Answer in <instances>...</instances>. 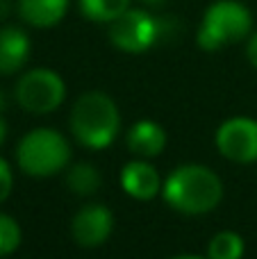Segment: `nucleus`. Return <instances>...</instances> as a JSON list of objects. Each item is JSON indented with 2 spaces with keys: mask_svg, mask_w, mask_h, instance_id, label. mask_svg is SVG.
<instances>
[{
  "mask_svg": "<svg viewBox=\"0 0 257 259\" xmlns=\"http://www.w3.org/2000/svg\"><path fill=\"white\" fill-rule=\"evenodd\" d=\"M162 36V21L141 9H127L109 23V41L118 50L139 55L150 50Z\"/></svg>",
  "mask_w": 257,
  "mask_h": 259,
  "instance_id": "423d86ee",
  "label": "nucleus"
},
{
  "mask_svg": "<svg viewBox=\"0 0 257 259\" xmlns=\"http://www.w3.org/2000/svg\"><path fill=\"white\" fill-rule=\"evenodd\" d=\"M171 259H205V257H198V255H178V257H171Z\"/></svg>",
  "mask_w": 257,
  "mask_h": 259,
  "instance_id": "412c9836",
  "label": "nucleus"
},
{
  "mask_svg": "<svg viewBox=\"0 0 257 259\" xmlns=\"http://www.w3.org/2000/svg\"><path fill=\"white\" fill-rule=\"evenodd\" d=\"M130 0H80V9L89 21L112 23L123 12H127Z\"/></svg>",
  "mask_w": 257,
  "mask_h": 259,
  "instance_id": "2eb2a0df",
  "label": "nucleus"
},
{
  "mask_svg": "<svg viewBox=\"0 0 257 259\" xmlns=\"http://www.w3.org/2000/svg\"><path fill=\"white\" fill-rule=\"evenodd\" d=\"M21 246V225L7 214H0V257L12 255Z\"/></svg>",
  "mask_w": 257,
  "mask_h": 259,
  "instance_id": "dca6fc26",
  "label": "nucleus"
},
{
  "mask_svg": "<svg viewBox=\"0 0 257 259\" xmlns=\"http://www.w3.org/2000/svg\"><path fill=\"white\" fill-rule=\"evenodd\" d=\"M217 148L226 159L237 164L257 161V121L248 116H232L217 130Z\"/></svg>",
  "mask_w": 257,
  "mask_h": 259,
  "instance_id": "0eeeda50",
  "label": "nucleus"
},
{
  "mask_svg": "<svg viewBox=\"0 0 257 259\" xmlns=\"http://www.w3.org/2000/svg\"><path fill=\"white\" fill-rule=\"evenodd\" d=\"M253 27L250 12L237 0H219L209 5L198 30V46L203 50H219L248 36Z\"/></svg>",
  "mask_w": 257,
  "mask_h": 259,
  "instance_id": "20e7f679",
  "label": "nucleus"
},
{
  "mask_svg": "<svg viewBox=\"0 0 257 259\" xmlns=\"http://www.w3.org/2000/svg\"><path fill=\"white\" fill-rule=\"evenodd\" d=\"M16 159L23 173L32 178H50L68 166L71 146L57 130L36 127L21 139L16 148Z\"/></svg>",
  "mask_w": 257,
  "mask_h": 259,
  "instance_id": "7ed1b4c3",
  "label": "nucleus"
},
{
  "mask_svg": "<svg viewBox=\"0 0 257 259\" xmlns=\"http://www.w3.org/2000/svg\"><path fill=\"white\" fill-rule=\"evenodd\" d=\"M148 3H159V0H148Z\"/></svg>",
  "mask_w": 257,
  "mask_h": 259,
  "instance_id": "5701e85b",
  "label": "nucleus"
},
{
  "mask_svg": "<svg viewBox=\"0 0 257 259\" xmlns=\"http://www.w3.org/2000/svg\"><path fill=\"white\" fill-rule=\"evenodd\" d=\"M162 196L180 214H209L223 198V182L207 166L185 164L168 173L162 184Z\"/></svg>",
  "mask_w": 257,
  "mask_h": 259,
  "instance_id": "f257e3e1",
  "label": "nucleus"
},
{
  "mask_svg": "<svg viewBox=\"0 0 257 259\" xmlns=\"http://www.w3.org/2000/svg\"><path fill=\"white\" fill-rule=\"evenodd\" d=\"M3 109H5V94L0 91V114H3Z\"/></svg>",
  "mask_w": 257,
  "mask_h": 259,
  "instance_id": "4be33fe9",
  "label": "nucleus"
},
{
  "mask_svg": "<svg viewBox=\"0 0 257 259\" xmlns=\"http://www.w3.org/2000/svg\"><path fill=\"white\" fill-rule=\"evenodd\" d=\"M246 55H248V62L253 64V66L257 68V32L253 36H250L248 41V48H246Z\"/></svg>",
  "mask_w": 257,
  "mask_h": 259,
  "instance_id": "a211bd4d",
  "label": "nucleus"
},
{
  "mask_svg": "<svg viewBox=\"0 0 257 259\" xmlns=\"http://www.w3.org/2000/svg\"><path fill=\"white\" fill-rule=\"evenodd\" d=\"M121 130L118 107L103 91H87L75 100L71 109V132L82 146L103 150Z\"/></svg>",
  "mask_w": 257,
  "mask_h": 259,
  "instance_id": "f03ea898",
  "label": "nucleus"
},
{
  "mask_svg": "<svg viewBox=\"0 0 257 259\" xmlns=\"http://www.w3.org/2000/svg\"><path fill=\"white\" fill-rule=\"evenodd\" d=\"M71 0H18V14L34 27H53L64 18Z\"/></svg>",
  "mask_w": 257,
  "mask_h": 259,
  "instance_id": "f8f14e48",
  "label": "nucleus"
},
{
  "mask_svg": "<svg viewBox=\"0 0 257 259\" xmlns=\"http://www.w3.org/2000/svg\"><path fill=\"white\" fill-rule=\"evenodd\" d=\"M125 143L132 155L141 157V159H150V157H157L166 148V130L155 121L141 118L127 130Z\"/></svg>",
  "mask_w": 257,
  "mask_h": 259,
  "instance_id": "9d476101",
  "label": "nucleus"
},
{
  "mask_svg": "<svg viewBox=\"0 0 257 259\" xmlns=\"http://www.w3.org/2000/svg\"><path fill=\"white\" fill-rule=\"evenodd\" d=\"M30 59V39L21 27H0V75L21 71Z\"/></svg>",
  "mask_w": 257,
  "mask_h": 259,
  "instance_id": "9b49d317",
  "label": "nucleus"
},
{
  "mask_svg": "<svg viewBox=\"0 0 257 259\" xmlns=\"http://www.w3.org/2000/svg\"><path fill=\"white\" fill-rule=\"evenodd\" d=\"M12 187H14L12 168H9V164L3 159V157H0V205H3V202L9 198V193H12Z\"/></svg>",
  "mask_w": 257,
  "mask_h": 259,
  "instance_id": "f3484780",
  "label": "nucleus"
},
{
  "mask_svg": "<svg viewBox=\"0 0 257 259\" xmlns=\"http://www.w3.org/2000/svg\"><path fill=\"white\" fill-rule=\"evenodd\" d=\"M244 239L232 230L214 234L207 246V259H241L244 257Z\"/></svg>",
  "mask_w": 257,
  "mask_h": 259,
  "instance_id": "4468645a",
  "label": "nucleus"
},
{
  "mask_svg": "<svg viewBox=\"0 0 257 259\" xmlns=\"http://www.w3.org/2000/svg\"><path fill=\"white\" fill-rule=\"evenodd\" d=\"M121 187L135 200H153L162 193V178L153 164L137 157L121 168Z\"/></svg>",
  "mask_w": 257,
  "mask_h": 259,
  "instance_id": "1a4fd4ad",
  "label": "nucleus"
},
{
  "mask_svg": "<svg viewBox=\"0 0 257 259\" xmlns=\"http://www.w3.org/2000/svg\"><path fill=\"white\" fill-rule=\"evenodd\" d=\"M114 214L105 205H84L71 223V234L82 248H98L112 237Z\"/></svg>",
  "mask_w": 257,
  "mask_h": 259,
  "instance_id": "6e6552de",
  "label": "nucleus"
},
{
  "mask_svg": "<svg viewBox=\"0 0 257 259\" xmlns=\"http://www.w3.org/2000/svg\"><path fill=\"white\" fill-rule=\"evenodd\" d=\"M5 137H7V123H5L3 116H0V143L5 141Z\"/></svg>",
  "mask_w": 257,
  "mask_h": 259,
  "instance_id": "aec40b11",
  "label": "nucleus"
},
{
  "mask_svg": "<svg viewBox=\"0 0 257 259\" xmlns=\"http://www.w3.org/2000/svg\"><path fill=\"white\" fill-rule=\"evenodd\" d=\"M66 184L77 196H94L103 184L98 168L91 164H73L66 173Z\"/></svg>",
  "mask_w": 257,
  "mask_h": 259,
  "instance_id": "ddd939ff",
  "label": "nucleus"
},
{
  "mask_svg": "<svg viewBox=\"0 0 257 259\" xmlns=\"http://www.w3.org/2000/svg\"><path fill=\"white\" fill-rule=\"evenodd\" d=\"M66 98L62 75L50 68H32L18 80L16 100L30 114H50Z\"/></svg>",
  "mask_w": 257,
  "mask_h": 259,
  "instance_id": "39448f33",
  "label": "nucleus"
},
{
  "mask_svg": "<svg viewBox=\"0 0 257 259\" xmlns=\"http://www.w3.org/2000/svg\"><path fill=\"white\" fill-rule=\"evenodd\" d=\"M9 14V0H0V21Z\"/></svg>",
  "mask_w": 257,
  "mask_h": 259,
  "instance_id": "6ab92c4d",
  "label": "nucleus"
}]
</instances>
